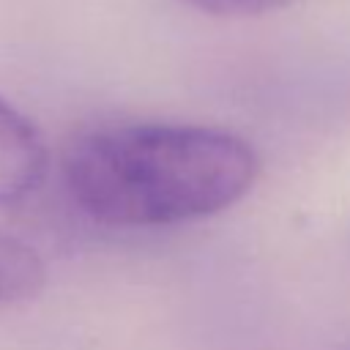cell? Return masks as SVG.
Segmentation results:
<instances>
[{
    "mask_svg": "<svg viewBox=\"0 0 350 350\" xmlns=\"http://www.w3.org/2000/svg\"><path fill=\"white\" fill-rule=\"evenodd\" d=\"M260 175L254 148L221 129L120 123L79 137L66 186L98 224L170 227L227 211Z\"/></svg>",
    "mask_w": 350,
    "mask_h": 350,
    "instance_id": "6da1fadb",
    "label": "cell"
},
{
    "mask_svg": "<svg viewBox=\"0 0 350 350\" xmlns=\"http://www.w3.org/2000/svg\"><path fill=\"white\" fill-rule=\"evenodd\" d=\"M49 170V150L30 118L0 96V208L33 194Z\"/></svg>",
    "mask_w": 350,
    "mask_h": 350,
    "instance_id": "7a4b0ae2",
    "label": "cell"
},
{
    "mask_svg": "<svg viewBox=\"0 0 350 350\" xmlns=\"http://www.w3.org/2000/svg\"><path fill=\"white\" fill-rule=\"evenodd\" d=\"M46 284L44 260L27 243L0 235V309L33 301Z\"/></svg>",
    "mask_w": 350,
    "mask_h": 350,
    "instance_id": "3957f363",
    "label": "cell"
},
{
    "mask_svg": "<svg viewBox=\"0 0 350 350\" xmlns=\"http://www.w3.org/2000/svg\"><path fill=\"white\" fill-rule=\"evenodd\" d=\"M197 11L213 14V16H260L271 14L293 0H180Z\"/></svg>",
    "mask_w": 350,
    "mask_h": 350,
    "instance_id": "277c9868",
    "label": "cell"
}]
</instances>
